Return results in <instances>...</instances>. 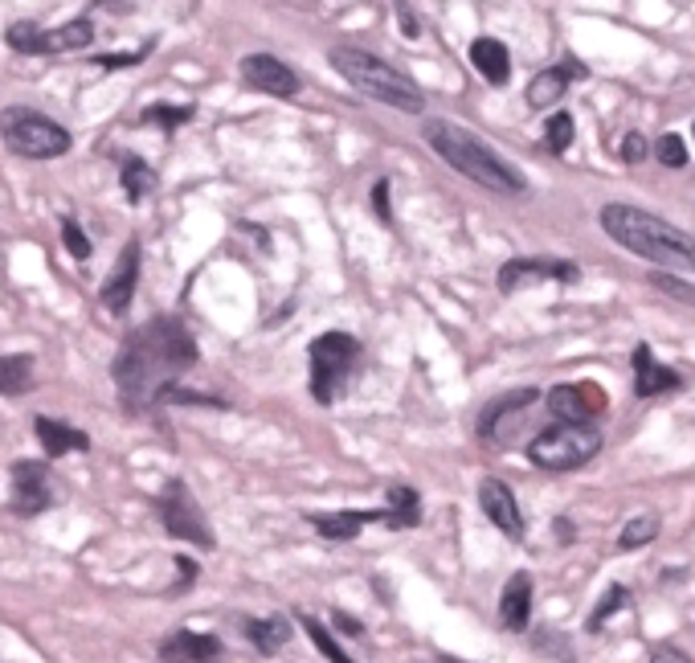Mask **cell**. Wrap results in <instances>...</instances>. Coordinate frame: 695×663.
Here are the masks:
<instances>
[{
  "mask_svg": "<svg viewBox=\"0 0 695 663\" xmlns=\"http://www.w3.org/2000/svg\"><path fill=\"white\" fill-rule=\"evenodd\" d=\"M479 508L503 537L524 540V512H520V504H516V495H511V488L503 479L495 476L479 479Z\"/></svg>",
  "mask_w": 695,
  "mask_h": 663,
  "instance_id": "5bb4252c",
  "label": "cell"
},
{
  "mask_svg": "<svg viewBox=\"0 0 695 663\" xmlns=\"http://www.w3.org/2000/svg\"><path fill=\"white\" fill-rule=\"evenodd\" d=\"M650 283H655V287H659V292H663V295H675V299H687V304H695V292H692V287H683L680 278H671V275H655V278H650Z\"/></svg>",
  "mask_w": 695,
  "mask_h": 663,
  "instance_id": "f35d334b",
  "label": "cell"
},
{
  "mask_svg": "<svg viewBox=\"0 0 695 663\" xmlns=\"http://www.w3.org/2000/svg\"><path fill=\"white\" fill-rule=\"evenodd\" d=\"M397 16H402V30H405V37H417V16L409 13V0H397Z\"/></svg>",
  "mask_w": 695,
  "mask_h": 663,
  "instance_id": "b9f144b4",
  "label": "cell"
},
{
  "mask_svg": "<svg viewBox=\"0 0 695 663\" xmlns=\"http://www.w3.org/2000/svg\"><path fill=\"white\" fill-rule=\"evenodd\" d=\"M421 136L433 152L447 160L454 172H463L466 181H475L487 193H499V197H520L528 188L524 172L508 164L503 156L495 152L491 144H483L475 132L450 124V119H426L421 124Z\"/></svg>",
  "mask_w": 695,
  "mask_h": 663,
  "instance_id": "7a4b0ae2",
  "label": "cell"
},
{
  "mask_svg": "<svg viewBox=\"0 0 695 663\" xmlns=\"http://www.w3.org/2000/svg\"><path fill=\"white\" fill-rule=\"evenodd\" d=\"M119 185H124V197L131 205H139L155 188V169L148 160H139V156H124L119 160Z\"/></svg>",
  "mask_w": 695,
  "mask_h": 663,
  "instance_id": "4316f807",
  "label": "cell"
},
{
  "mask_svg": "<svg viewBox=\"0 0 695 663\" xmlns=\"http://www.w3.org/2000/svg\"><path fill=\"white\" fill-rule=\"evenodd\" d=\"M541 398V389H511V393H499L495 401H487L483 405V414H479V438L483 443H503V426L508 422H516V414H524L532 401Z\"/></svg>",
  "mask_w": 695,
  "mask_h": 663,
  "instance_id": "ac0fdd59",
  "label": "cell"
},
{
  "mask_svg": "<svg viewBox=\"0 0 695 663\" xmlns=\"http://www.w3.org/2000/svg\"><path fill=\"white\" fill-rule=\"evenodd\" d=\"M655 537H659V516H650V512H642V516H634V521H626V528L618 533V549H622V553H634V549H642V545H650Z\"/></svg>",
  "mask_w": 695,
  "mask_h": 663,
  "instance_id": "f1b7e54d",
  "label": "cell"
},
{
  "mask_svg": "<svg viewBox=\"0 0 695 663\" xmlns=\"http://www.w3.org/2000/svg\"><path fill=\"white\" fill-rule=\"evenodd\" d=\"M242 631H246V639L254 643L258 655H278V651L291 643V618H282V615L246 618Z\"/></svg>",
  "mask_w": 695,
  "mask_h": 663,
  "instance_id": "cb8c5ba5",
  "label": "cell"
},
{
  "mask_svg": "<svg viewBox=\"0 0 695 663\" xmlns=\"http://www.w3.org/2000/svg\"><path fill=\"white\" fill-rule=\"evenodd\" d=\"M626 598H630V594H626V586H610L602 594V602H598V606H593V615H589V622H586V631H602L605 627V618H614L622 610V606H626Z\"/></svg>",
  "mask_w": 695,
  "mask_h": 663,
  "instance_id": "1f68e13d",
  "label": "cell"
},
{
  "mask_svg": "<svg viewBox=\"0 0 695 663\" xmlns=\"http://www.w3.org/2000/svg\"><path fill=\"white\" fill-rule=\"evenodd\" d=\"M193 115H197V111L188 107V103H181V107H169V103H152V107L139 115V124L164 127V132H176V127H185Z\"/></svg>",
  "mask_w": 695,
  "mask_h": 663,
  "instance_id": "f546056e",
  "label": "cell"
},
{
  "mask_svg": "<svg viewBox=\"0 0 695 663\" xmlns=\"http://www.w3.org/2000/svg\"><path fill=\"white\" fill-rule=\"evenodd\" d=\"M327 62H332V70H336L356 94H364L372 103H385V107L405 111V115H421V111H426V94H421V87H417L405 70H397L393 62L377 58L372 49L332 46L327 49Z\"/></svg>",
  "mask_w": 695,
  "mask_h": 663,
  "instance_id": "277c9868",
  "label": "cell"
},
{
  "mask_svg": "<svg viewBox=\"0 0 695 663\" xmlns=\"http://www.w3.org/2000/svg\"><path fill=\"white\" fill-rule=\"evenodd\" d=\"M556 537H560V540H572V525H569V521H565V516L556 521Z\"/></svg>",
  "mask_w": 695,
  "mask_h": 663,
  "instance_id": "ee69618b",
  "label": "cell"
},
{
  "mask_svg": "<svg viewBox=\"0 0 695 663\" xmlns=\"http://www.w3.org/2000/svg\"><path fill=\"white\" fill-rule=\"evenodd\" d=\"M299 627L308 631V639L315 643V651H320V655H324L327 663H356L352 655H348V651L340 648V639H336V635L327 631V627H324V622H320L315 615H299Z\"/></svg>",
  "mask_w": 695,
  "mask_h": 663,
  "instance_id": "83f0119b",
  "label": "cell"
},
{
  "mask_svg": "<svg viewBox=\"0 0 695 663\" xmlns=\"http://www.w3.org/2000/svg\"><path fill=\"white\" fill-rule=\"evenodd\" d=\"M238 75H242V82H246L250 91L270 94V99H294L299 87H303L299 75L282 58H275V54H246L238 62Z\"/></svg>",
  "mask_w": 695,
  "mask_h": 663,
  "instance_id": "8fae6325",
  "label": "cell"
},
{
  "mask_svg": "<svg viewBox=\"0 0 695 663\" xmlns=\"http://www.w3.org/2000/svg\"><path fill=\"white\" fill-rule=\"evenodd\" d=\"M148 49H152V42L143 49H136V54H94L91 62L103 66V70H124V66H139L143 58H148Z\"/></svg>",
  "mask_w": 695,
  "mask_h": 663,
  "instance_id": "d590c367",
  "label": "cell"
},
{
  "mask_svg": "<svg viewBox=\"0 0 695 663\" xmlns=\"http://www.w3.org/2000/svg\"><path fill=\"white\" fill-rule=\"evenodd\" d=\"M139 263H143V247H139V238H127L124 250H119V263L111 266V275L103 278V308L111 316H127L131 311V299H136V283H139Z\"/></svg>",
  "mask_w": 695,
  "mask_h": 663,
  "instance_id": "7c38bea8",
  "label": "cell"
},
{
  "mask_svg": "<svg viewBox=\"0 0 695 663\" xmlns=\"http://www.w3.org/2000/svg\"><path fill=\"white\" fill-rule=\"evenodd\" d=\"M655 156H659L663 169H683L687 164V144L675 132H667V136L655 139Z\"/></svg>",
  "mask_w": 695,
  "mask_h": 663,
  "instance_id": "836d02e7",
  "label": "cell"
},
{
  "mask_svg": "<svg viewBox=\"0 0 695 663\" xmlns=\"http://www.w3.org/2000/svg\"><path fill=\"white\" fill-rule=\"evenodd\" d=\"M385 521V508H340V512H311L308 525L320 533L332 545H344V540H356L369 525H381Z\"/></svg>",
  "mask_w": 695,
  "mask_h": 663,
  "instance_id": "2e32d148",
  "label": "cell"
},
{
  "mask_svg": "<svg viewBox=\"0 0 695 663\" xmlns=\"http://www.w3.org/2000/svg\"><path fill=\"white\" fill-rule=\"evenodd\" d=\"M155 655H160V663H221L225 643L205 631H172L160 639Z\"/></svg>",
  "mask_w": 695,
  "mask_h": 663,
  "instance_id": "9a60e30c",
  "label": "cell"
},
{
  "mask_svg": "<svg viewBox=\"0 0 695 663\" xmlns=\"http://www.w3.org/2000/svg\"><path fill=\"white\" fill-rule=\"evenodd\" d=\"M4 42L13 54H25V58H58V54H78V49H91L94 42V21L91 16H74L66 25H54V30H42L37 21H16L4 30Z\"/></svg>",
  "mask_w": 695,
  "mask_h": 663,
  "instance_id": "ba28073f",
  "label": "cell"
},
{
  "mask_svg": "<svg viewBox=\"0 0 695 663\" xmlns=\"http://www.w3.org/2000/svg\"><path fill=\"white\" fill-rule=\"evenodd\" d=\"M0 139L25 160H58L74 148V136L58 119H49L33 107H4L0 111Z\"/></svg>",
  "mask_w": 695,
  "mask_h": 663,
  "instance_id": "52a82bcc",
  "label": "cell"
},
{
  "mask_svg": "<svg viewBox=\"0 0 695 663\" xmlns=\"http://www.w3.org/2000/svg\"><path fill=\"white\" fill-rule=\"evenodd\" d=\"M544 144H548V152H569V144H572V115L569 111H556L553 119L544 124Z\"/></svg>",
  "mask_w": 695,
  "mask_h": 663,
  "instance_id": "d6a6232c",
  "label": "cell"
},
{
  "mask_svg": "<svg viewBox=\"0 0 695 663\" xmlns=\"http://www.w3.org/2000/svg\"><path fill=\"white\" fill-rule=\"evenodd\" d=\"M13 476V495H9V512L13 516H42L54 504V471H49V459H16L9 467Z\"/></svg>",
  "mask_w": 695,
  "mask_h": 663,
  "instance_id": "30bf717a",
  "label": "cell"
},
{
  "mask_svg": "<svg viewBox=\"0 0 695 663\" xmlns=\"http://www.w3.org/2000/svg\"><path fill=\"white\" fill-rule=\"evenodd\" d=\"M176 570H181V582L172 586V594H185V590L193 586V582H197V565H193L188 557H176Z\"/></svg>",
  "mask_w": 695,
  "mask_h": 663,
  "instance_id": "ab89813d",
  "label": "cell"
},
{
  "mask_svg": "<svg viewBox=\"0 0 695 663\" xmlns=\"http://www.w3.org/2000/svg\"><path fill=\"white\" fill-rule=\"evenodd\" d=\"M37 386V361L30 353L0 356V398H25Z\"/></svg>",
  "mask_w": 695,
  "mask_h": 663,
  "instance_id": "d4e9b609",
  "label": "cell"
},
{
  "mask_svg": "<svg viewBox=\"0 0 695 663\" xmlns=\"http://www.w3.org/2000/svg\"><path fill=\"white\" fill-rule=\"evenodd\" d=\"M602 450V431L593 422H556L528 443V459L541 471H577Z\"/></svg>",
  "mask_w": 695,
  "mask_h": 663,
  "instance_id": "8992f818",
  "label": "cell"
},
{
  "mask_svg": "<svg viewBox=\"0 0 695 663\" xmlns=\"http://www.w3.org/2000/svg\"><path fill=\"white\" fill-rule=\"evenodd\" d=\"M647 156H650V144L642 132H630V136L622 139V160H626V164H642Z\"/></svg>",
  "mask_w": 695,
  "mask_h": 663,
  "instance_id": "8d00e7d4",
  "label": "cell"
},
{
  "mask_svg": "<svg viewBox=\"0 0 695 663\" xmlns=\"http://www.w3.org/2000/svg\"><path fill=\"white\" fill-rule=\"evenodd\" d=\"M454 663H459V660H454Z\"/></svg>",
  "mask_w": 695,
  "mask_h": 663,
  "instance_id": "bcb514c9",
  "label": "cell"
},
{
  "mask_svg": "<svg viewBox=\"0 0 695 663\" xmlns=\"http://www.w3.org/2000/svg\"><path fill=\"white\" fill-rule=\"evenodd\" d=\"M430 663H454V660H430Z\"/></svg>",
  "mask_w": 695,
  "mask_h": 663,
  "instance_id": "f6af8a7d",
  "label": "cell"
},
{
  "mask_svg": "<svg viewBox=\"0 0 695 663\" xmlns=\"http://www.w3.org/2000/svg\"><path fill=\"white\" fill-rule=\"evenodd\" d=\"M332 622H336V631L344 635H364V627H360L352 615H344V610H332Z\"/></svg>",
  "mask_w": 695,
  "mask_h": 663,
  "instance_id": "60d3db41",
  "label": "cell"
},
{
  "mask_svg": "<svg viewBox=\"0 0 695 663\" xmlns=\"http://www.w3.org/2000/svg\"><path fill=\"white\" fill-rule=\"evenodd\" d=\"M201 361L197 340L185 328L181 316H155L148 324H139L131 336L119 344L111 377L119 389V405L127 414H148L160 405V393L181 381Z\"/></svg>",
  "mask_w": 695,
  "mask_h": 663,
  "instance_id": "6da1fadb",
  "label": "cell"
},
{
  "mask_svg": "<svg viewBox=\"0 0 695 663\" xmlns=\"http://www.w3.org/2000/svg\"><path fill=\"white\" fill-rule=\"evenodd\" d=\"M62 247L74 254L78 263H86V259H91V238L82 233L78 217H62Z\"/></svg>",
  "mask_w": 695,
  "mask_h": 663,
  "instance_id": "e575fe53",
  "label": "cell"
},
{
  "mask_svg": "<svg viewBox=\"0 0 695 663\" xmlns=\"http://www.w3.org/2000/svg\"><path fill=\"white\" fill-rule=\"evenodd\" d=\"M532 622V573H511L503 594H499V627L503 631H528Z\"/></svg>",
  "mask_w": 695,
  "mask_h": 663,
  "instance_id": "44dd1931",
  "label": "cell"
},
{
  "mask_svg": "<svg viewBox=\"0 0 695 663\" xmlns=\"http://www.w3.org/2000/svg\"><path fill=\"white\" fill-rule=\"evenodd\" d=\"M372 209L381 217V226H393V209H389V181H377L372 185Z\"/></svg>",
  "mask_w": 695,
  "mask_h": 663,
  "instance_id": "74e56055",
  "label": "cell"
},
{
  "mask_svg": "<svg viewBox=\"0 0 695 663\" xmlns=\"http://www.w3.org/2000/svg\"><path fill=\"white\" fill-rule=\"evenodd\" d=\"M650 663H692L683 651H675V648H659L655 655H650Z\"/></svg>",
  "mask_w": 695,
  "mask_h": 663,
  "instance_id": "7bdbcfd3",
  "label": "cell"
},
{
  "mask_svg": "<svg viewBox=\"0 0 695 663\" xmlns=\"http://www.w3.org/2000/svg\"><path fill=\"white\" fill-rule=\"evenodd\" d=\"M602 230L618 242L622 250H630L638 259L659 266H675V271H695V238L680 226H671L663 217L647 214L638 205L614 201L602 209Z\"/></svg>",
  "mask_w": 695,
  "mask_h": 663,
  "instance_id": "3957f363",
  "label": "cell"
},
{
  "mask_svg": "<svg viewBox=\"0 0 695 663\" xmlns=\"http://www.w3.org/2000/svg\"><path fill=\"white\" fill-rule=\"evenodd\" d=\"M572 78H586V66L581 62H560V66H548V70H541V75L528 82V107H553V103H560L565 99V91H569Z\"/></svg>",
  "mask_w": 695,
  "mask_h": 663,
  "instance_id": "7402d4cb",
  "label": "cell"
},
{
  "mask_svg": "<svg viewBox=\"0 0 695 663\" xmlns=\"http://www.w3.org/2000/svg\"><path fill=\"white\" fill-rule=\"evenodd\" d=\"M630 365H634V393H638V398H659V393H671V389L683 386L680 373L655 361V348H650V344H638V348H634Z\"/></svg>",
  "mask_w": 695,
  "mask_h": 663,
  "instance_id": "d6986e66",
  "label": "cell"
},
{
  "mask_svg": "<svg viewBox=\"0 0 695 663\" xmlns=\"http://www.w3.org/2000/svg\"><path fill=\"white\" fill-rule=\"evenodd\" d=\"M160 405H209V410H230V401H225V398H213V393H197V389H185L181 381L160 393Z\"/></svg>",
  "mask_w": 695,
  "mask_h": 663,
  "instance_id": "4dcf8cb0",
  "label": "cell"
},
{
  "mask_svg": "<svg viewBox=\"0 0 695 663\" xmlns=\"http://www.w3.org/2000/svg\"><path fill=\"white\" fill-rule=\"evenodd\" d=\"M385 528H417L421 525V495L409 488V483H393L385 492Z\"/></svg>",
  "mask_w": 695,
  "mask_h": 663,
  "instance_id": "484cf974",
  "label": "cell"
},
{
  "mask_svg": "<svg viewBox=\"0 0 695 663\" xmlns=\"http://www.w3.org/2000/svg\"><path fill=\"white\" fill-rule=\"evenodd\" d=\"M155 512H160V525H164L169 537L188 540V545H201L205 553L217 549V537H213V528H209V516L201 512L197 495L188 492V483L181 476L169 479V483L160 488V495H155Z\"/></svg>",
  "mask_w": 695,
  "mask_h": 663,
  "instance_id": "9c48e42d",
  "label": "cell"
},
{
  "mask_svg": "<svg viewBox=\"0 0 695 663\" xmlns=\"http://www.w3.org/2000/svg\"><path fill=\"white\" fill-rule=\"evenodd\" d=\"M471 66H475L491 87H503L511 78V54L508 46L495 42V37H475V42H471Z\"/></svg>",
  "mask_w": 695,
  "mask_h": 663,
  "instance_id": "603a6c76",
  "label": "cell"
},
{
  "mask_svg": "<svg viewBox=\"0 0 695 663\" xmlns=\"http://www.w3.org/2000/svg\"><path fill=\"white\" fill-rule=\"evenodd\" d=\"M311 398L320 405H336L344 398L348 381L364 361V344L352 332H324L311 340Z\"/></svg>",
  "mask_w": 695,
  "mask_h": 663,
  "instance_id": "5b68a950",
  "label": "cell"
},
{
  "mask_svg": "<svg viewBox=\"0 0 695 663\" xmlns=\"http://www.w3.org/2000/svg\"><path fill=\"white\" fill-rule=\"evenodd\" d=\"M548 410L556 422H593L605 410V398L598 386H553L548 389Z\"/></svg>",
  "mask_w": 695,
  "mask_h": 663,
  "instance_id": "e0dca14e",
  "label": "cell"
},
{
  "mask_svg": "<svg viewBox=\"0 0 695 663\" xmlns=\"http://www.w3.org/2000/svg\"><path fill=\"white\" fill-rule=\"evenodd\" d=\"M544 278H553V283H577L581 271H577V263H565V259H511V263L499 266V292L511 295V292H520V287L544 283Z\"/></svg>",
  "mask_w": 695,
  "mask_h": 663,
  "instance_id": "4fadbf2b",
  "label": "cell"
},
{
  "mask_svg": "<svg viewBox=\"0 0 695 663\" xmlns=\"http://www.w3.org/2000/svg\"><path fill=\"white\" fill-rule=\"evenodd\" d=\"M33 434H37V443L46 450V459H62L70 450H78V455L91 450V434L70 426V422H58V418H49V414L33 418Z\"/></svg>",
  "mask_w": 695,
  "mask_h": 663,
  "instance_id": "ffe728a7",
  "label": "cell"
}]
</instances>
